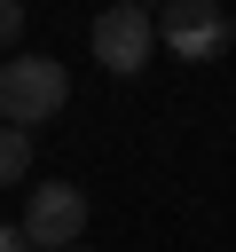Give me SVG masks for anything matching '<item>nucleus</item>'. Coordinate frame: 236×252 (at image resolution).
Here are the masks:
<instances>
[{"label": "nucleus", "instance_id": "2", "mask_svg": "<svg viewBox=\"0 0 236 252\" xmlns=\"http://www.w3.org/2000/svg\"><path fill=\"white\" fill-rule=\"evenodd\" d=\"M149 24H157V39H165L181 63H220L228 39H236V24H228L220 0H165Z\"/></svg>", "mask_w": 236, "mask_h": 252}, {"label": "nucleus", "instance_id": "5", "mask_svg": "<svg viewBox=\"0 0 236 252\" xmlns=\"http://www.w3.org/2000/svg\"><path fill=\"white\" fill-rule=\"evenodd\" d=\"M24 173H31V134L0 126V189H8V181H24Z\"/></svg>", "mask_w": 236, "mask_h": 252}, {"label": "nucleus", "instance_id": "1", "mask_svg": "<svg viewBox=\"0 0 236 252\" xmlns=\"http://www.w3.org/2000/svg\"><path fill=\"white\" fill-rule=\"evenodd\" d=\"M63 102H71V71H63L55 55H0V118H8L16 134L47 126Z\"/></svg>", "mask_w": 236, "mask_h": 252}, {"label": "nucleus", "instance_id": "8", "mask_svg": "<svg viewBox=\"0 0 236 252\" xmlns=\"http://www.w3.org/2000/svg\"><path fill=\"white\" fill-rule=\"evenodd\" d=\"M71 252H87V244H71Z\"/></svg>", "mask_w": 236, "mask_h": 252}, {"label": "nucleus", "instance_id": "4", "mask_svg": "<svg viewBox=\"0 0 236 252\" xmlns=\"http://www.w3.org/2000/svg\"><path fill=\"white\" fill-rule=\"evenodd\" d=\"M87 47H94V63H102L110 79H134V71L149 63V47H157V24H149V8H134V0H110V8L94 16Z\"/></svg>", "mask_w": 236, "mask_h": 252}, {"label": "nucleus", "instance_id": "7", "mask_svg": "<svg viewBox=\"0 0 236 252\" xmlns=\"http://www.w3.org/2000/svg\"><path fill=\"white\" fill-rule=\"evenodd\" d=\"M0 252H31V244H24V228H16V220H0Z\"/></svg>", "mask_w": 236, "mask_h": 252}, {"label": "nucleus", "instance_id": "3", "mask_svg": "<svg viewBox=\"0 0 236 252\" xmlns=\"http://www.w3.org/2000/svg\"><path fill=\"white\" fill-rule=\"evenodd\" d=\"M24 244L31 252H71V244H87V189L79 181H39L31 197H24Z\"/></svg>", "mask_w": 236, "mask_h": 252}, {"label": "nucleus", "instance_id": "6", "mask_svg": "<svg viewBox=\"0 0 236 252\" xmlns=\"http://www.w3.org/2000/svg\"><path fill=\"white\" fill-rule=\"evenodd\" d=\"M24 39V0H0V47Z\"/></svg>", "mask_w": 236, "mask_h": 252}]
</instances>
